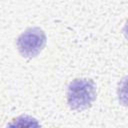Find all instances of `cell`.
Segmentation results:
<instances>
[{
  "label": "cell",
  "mask_w": 128,
  "mask_h": 128,
  "mask_svg": "<svg viewBox=\"0 0 128 128\" xmlns=\"http://www.w3.org/2000/svg\"><path fill=\"white\" fill-rule=\"evenodd\" d=\"M96 99V85L91 79H75L67 89V102L73 110L89 108Z\"/></svg>",
  "instance_id": "1"
},
{
  "label": "cell",
  "mask_w": 128,
  "mask_h": 128,
  "mask_svg": "<svg viewBox=\"0 0 128 128\" xmlns=\"http://www.w3.org/2000/svg\"><path fill=\"white\" fill-rule=\"evenodd\" d=\"M46 35L38 27H32L25 30L17 39L16 45L20 54L25 58L37 56L45 47Z\"/></svg>",
  "instance_id": "2"
}]
</instances>
